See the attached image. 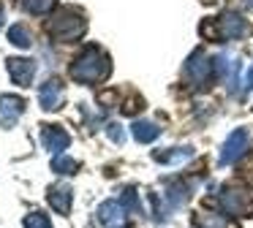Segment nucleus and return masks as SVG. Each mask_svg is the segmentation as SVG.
I'll return each mask as SVG.
<instances>
[{"mask_svg": "<svg viewBox=\"0 0 253 228\" xmlns=\"http://www.w3.org/2000/svg\"><path fill=\"white\" fill-rule=\"evenodd\" d=\"M220 206H223L226 215H234V217H242V215H253V193L245 188H226L220 193Z\"/></svg>", "mask_w": 253, "mask_h": 228, "instance_id": "nucleus-3", "label": "nucleus"}, {"mask_svg": "<svg viewBox=\"0 0 253 228\" xmlns=\"http://www.w3.org/2000/svg\"><path fill=\"white\" fill-rule=\"evenodd\" d=\"M52 5H55V0H25V8H28L30 14H36V16L52 11Z\"/></svg>", "mask_w": 253, "mask_h": 228, "instance_id": "nucleus-17", "label": "nucleus"}, {"mask_svg": "<svg viewBox=\"0 0 253 228\" xmlns=\"http://www.w3.org/2000/svg\"><path fill=\"white\" fill-rule=\"evenodd\" d=\"M68 141H71V136L63 128H57V125H44L41 128V144L49 152H63L68 147Z\"/></svg>", "mask_w": 253, "mask_h": 228, "instance_id": "nucleus-8", "label": "nucleus"}, {"mask_svg": "<svg viewBox=\"0 0 253 228\" xmlns=\"http://www.w3.org/2000/svg\"><path fill=\"white\" fill-rule=\"evenodd\" d=\"M52 168H55L57 174H74L79 168V163L74 160V157H55V160H52Z\"/></svg>", "mask_w": 253, "mask_h": 228, "instance_id": "nucleus-16", "label": "nucleus"}, {"mask_svg": "<svg viewBox=\"0 0 253 228\" xmlns=\"http://www.w3.org/2000/svg\"><path fill=\"white\" fill-rule=\"evenodd\" d=\"M8 74H11V79L17 81V84H22V87H28L30 81H33V76H36V63L33 60H28V57H8Z\"/></svg>", "mask_w": 253, "mask_h": 228, "instance_id": "nucleus-6", "label": "nucleus"}, {"mask_svg": "<svg viewBox=\"0 0 253 228\" xmlns=\"http://www.w3.org/2000/svg\"><path fill=\"white\" fill-rule=\"evenodd\" d=\"M112 71L109 54L98 46H87V52H82L71 65V76L82 84H93V81H104Z\"/></svg>", "mask_w": 253, "mask_h": 228, "instance_id": "nucleus-1", "label": "nucleus"}, {"mask_svg": "<svg viewBox=\"0 0 253 228\" xmlns=\"http://www.w3.org/2000/svg\"><path fill=\"white\" fill-rule=\"evenodd\" d=\"M212 71H215V63H210V57L204 52H193L191 57H188V63H185V76L199 87L207 84L210 76H212Z\"/></svg>", "mask_w": 253, "mask_h": 228, "instance_id": "nucleus-5", "label": "nucleus"}, {"mask_svg": "<svg viewBox=\"0 0 253 228\" xmlns=\"http://www.w3.org/2000/svg\"><path fill=\"white\" fill-rule=\"evenodd\" d=\"M25 228H52V226H49V220H46V215L33 212V215L25 217Z\"/></svg>", "mask_w": 253, "mask_h": 228, "instance_id": "nucleus-18", "label": "nucleus"}, {"mask_svg": "<svg viewBox=\"0 0 253 228\" xmlns=\"http://www.w3.org/2000/svg\"><path fill=\"white\" fill-rule=\"evenodd\" d=\"M218 22V36L220 38H231V41H234V38H242L248 33V25H245V19H242L240 14H223L220 16V19H215Z\"/></svg>", "mask_w": 253, "mask_h": 228, "instance_id": "nucleus-7", "label": "nucleus"}, {"mask_svg": "<svg viewBox=\"0 0 253 228\" xmlns=\"http://www.w3.org/2000/svg\"><path fill=\"white\" fill-rule=\"evenodd\" d=\"M248 87H253V65L248 68Z\"/></svg>", "mask_w": 253, "mask_h": 228, "instance_id": "nucleus-20", "label": "nucleus"}, {"mask_svg": "<svg viewBox=\"0 0 253 228\" xmlns=\"http://www.w3.org/2000/svg\"><path fill=\"white\" fill-rule=\"evenodd\" d=\"M109 136H112V141H117V144L123 141V130H120V125H117V122L109 125Z\"/></svg>", "mask_w": 253, "mask_h": 228, "instance_id": "nucleus-19", "label": "nucleus"}, {"mask_svg": "<svg viewBox=\"0 0 253 228\" xmlns=\"http://www.w3.org/2000/svg\"><path fill=\"white\" fill-rule=\"evenodd\" d=\"M248 150V130L245 128H237L229 133V139L223 141V150H220V157L218 163L220 166H231L234 160H240Z\"/></svg>", "mask_w": 253, "mask_h": 228, "instance_id": "nucleus-4", "label": "nucleus"}, {"mask_svg": "<svg viewBox=\"0 0 253 228\" xmlns=\"http://www.w3.org/2000/svg\"><path fill=\"white\" fill-rule=\"evenodd\" d=\"M131 133H133V139L136 141H142V144H150V141H155L158 139V133H161V128L158 125H153V122H133L131 125Z\"/></svg>", "mask_w": 253, "mask_h": 228, "instance_id": "nucleus-13", "label": "nucleus"}, {"mask_svg": "<svg viewBox=\"0 0 253 228\" xmlns=\"http://www.w3.org/2000/svg\"><path fill=\"white\" fill-rule=\"evenodd\" d=\"M60 95H63V84L57 79H49L41 84V92H39V101L46 112H55L60 106Z\"/></svg>", "mask_w": 253, "mask_h": 228, "instance_id": "nucleus-9", "label": "nucleus"}, {"mask_svg": "<svg viewBox=\"0 0 253 228\" xmlns=\"http://www.w3.org/2000/svg\"><path fill=\"white\" fill-rule=\"evenodd\" d=\"M0 25H3V5H0Z\"/></svg>", "mask_w": 253, "mask_h": 228, "instance_id": "nucleus-21", "label": "nucleus"}, {"mask_svg": "<svg viewBox=\"0 0 253 228\" xmlns=\"http://www.w3.org/2000/svg\"><path fill=\"white\" fill-rule=\"evenodd\" d=\"M8 41H11L14 46H22V49L33 46V41H30V33L25 30L22 25H11V27H8Z\"/></svg>", "mask_w": 253, "mask_h": 228, "instance_id": "nucleus-15", "label": "nucleus"}, {"mask_svg": "<svg viewBox=\"0 0 253 228\" xmlns=\"http://www.w3.org/2000/svg\"><path fill=\"white\" fill-rule=\"evenodd\" d=\"M98 220L104 223V226L115 228V226H123L126 223V206L117 204V201H104L98 209Z\"/></svg>", "mask_w": 253, "mask_h": 228, "instance_id": "nucleus-10", "label": "nucleus"}, {"mask_svg": "<svg viewBox=\"0 0 253 228\" xmlns=\"http://www.w3.org/2000/svg\"><path fill=\"white\" fill-rule=\"evenodd\" d=\"M193 155V150L191 147H180V150H169V152H155V160L158 163H180V160H185V157H191Z\"/></svg>", "mask_w": 253, "mask_h": 228, "instance_id": "nucleus-14", "label": "nucleus"}, {"mask_svg": "<svg viewBox=\"0 0 253 228\" xmlns=\"http://www.w3.org/2000/svg\"><path fill=\"white\" fill-rule=\"evenodd\" d=\"M49 204L55 212H60V215H66L68 209H71V190L63 188V185H57V188L49 190Z\"/></svg>", "mask_w": 253, "mask_h": 228, "instance_id": "nucleus-12", "label": "nucleus"}, {"mask_svg": "<svg viewBox=\"0 0 253 228\" xmlns=\"http://www.w3.org/2000/svg\"><path fill=\"white\" fill-rule=\"evenodd\" d=\"M46 30H49V36L55 38V41H77V38H82L84 30H87V19H84L79 11L60 8L49 19Z\"/></svg>", "mask_w": 253, "mask_h": 228, "instance_id": "nucleus-2", "label": "nucleus"}, {"mask_svg": "<svg viewBox=\"0 0 253 228\" xmlns=\"http://www.w3.org/2000/svg\"><path fill=\"white\" fill-rule=\"evenodd\" d=\"M25 101L19 95H0V114H6V122L11 125L17 114H22Z\"/></svg>", "mask_w": 253, "mask_h": 228, "instance_id": "nucleus-11", "label": "nucleus"}]
</instances>
